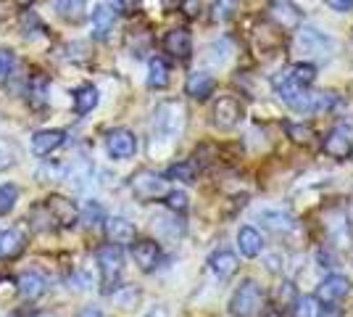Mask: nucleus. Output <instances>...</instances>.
<instances>
[{
    "instance_id": "nucleus-1",
    "label": "nucleus",
    "mask_w": 353,
    "mask_h": 317,
    "mask_svg": "<svg viewBox=\"0 0 353 317\" xmlns=\"http://www.w3.org/2000/svg\"><path fill=\"white\" fill-rule=\"evenodd\" d=\"M264 307V291L256 280L240 283L232 299H230V315L232 317H256Z\"/></svg>"
},
{
    "instance_id": "nucleus-2",
    "label": "nucleus",
    "mask_w": 353,
    "mask_h": 317,
    "mask_svg": "<svg viewBox=\"0 0 353 317\" xmlns=\"http://www.w3.org/2000/svg\"><path fill=\"white\" fill-rule=\"evenodd\" d=\"M185 106L179 104V101H166L156 108V133L159 137H166V140H174V137L182 135V130H185Z\"/></svg>"
},
{
    "instance_id": "nucleus-3",
    "label": "nucleus",
    "mask_w": 353,
    "mask_h": 317,
    "mask_svg": "<svg viewBox=\"0 0 353 317\" xmlns=\"http://www.w3.org/2000/svg\"><path fill=\"white\" fill-rule=\"evenodd\" d=\"M98 267L103 275V294L117 291V283L124 270V254H121V246L117 243H105L98 249Z\"/></svg>"
},
{
    "instance_id": "nucleus-4",
    "label": "nucleus",
    "mask_w": 353,
    "mask_h": 317,
    "mask_svg": "<svg viewBox=\"0 0 353 317\" xmlns=\"http://www.w3.org/2000/svg\"><path fill=\"white\" fill-rule=\"evenodd\" d=\"M130 185H132V193L134 198H140V201H159V198H163L166 193H169V182H166V177H161V175H156V172H150V169H143V172H137L132 180H130Z\"/></svg>"
},
{
    "instance_id": "nucleus-5",
    "label": "nucleus",
    "mask_w": 353,
    "mask_h": 317,
    "mask_svg": "<svg viewBox=\"0 0 353 317\" xmlns=\"http://www.w3.org/2000/svg\"><path fill=\"white\" fill-rule=\"evenodd\" d=\"M43 211L48 214V220L56 227H72L79 222V206L72 198L63 196H48L43 204Z\"/></svg>"
},
{
    "instance_id": "nucleus-6",
    "label": "nucleus",
    "mask_w": 353,
    "mask_h": 317,
    "mask_svg": "<svg viewBox=\"0 0 353 317\" xmlns=\"http://www.w3.org/2000/svg\"><path fill=\"white\" fill-rule=\"evenodd\" d=\"M332 48H335V43L324 32L311 30V27L298 30V50L303 56H309V59H324V56L332 53Z\"/></svg>"
},
{
    "instance_id": "nucleus-7",
    "label": "nucleus",
    "mask_w": 353,
    "mask_h": 317,
    "mask_svg": "<svg viewBox=\"0 0 353 317\" xmlns=\"http://www.w3.org/2000/svg\"><path fill=\"white\" fill-rule=\"evenodd\" d=\"M269 19L285 32H298L301 30V21H303V14L301 8L290 3V0H274L269 6Z\"/></svg>"
},
{
    "instance_id": "nucleus-8",
    "label": "nucleus",
    "mask_w": 353,
    "mask_h": 317,
    "mask_svg": "<svg viewBox=\"0 0 353 317\" xmlns=\"http://www.w3.org/2000/svg\"><path fill=\"white\" fill-rule=\"evenodd\" d=\"M105 148L111 153V159H130L137 151V137H134L132 130H124V127H117L105 135Z\"/></svg>"
},
{
    "instance_id": "nucleus-9",
    "label": "nucleus",
    "mask_w": 353,
    "mask_h": 317,
    "mask_svg": "<svg viewBox=\"0 0 353 317\" xmlns=\"http://www.w3.org/2000/svg\"><path fill=\"white\" fill-rule=\"evenodd\" d=\"M243 119V106L232 95H221L219 101L214 104V124L221 130H232L235 124Z\"/></svg>"
},
{
    "instance_id": "nucleus-10",
    "label": "nucleus",
    "mask_w": 353,
    "mask_h": 317,
    "mask_svg": "<svg viewBox=\"0 0 353 317\" xmlns=\"http://www.w3.org/2000/svg\"><path fill=\"white\" fill-rule=\"evenodd\" d=\"M324 153L330 156V159H348L353 153V137H351V130H345V127H335L330 135L324 137Z\"/></svg>"
},
{
    "instance_id": "nucleus-11",
    "label": "nucleus",
    "mask_w": 353,
    "mask_h": 317,
    "mask_svg": "<svg viewBox=\"0 0 353 317\" xmlns=\"http://www.w3.org/2000/svg\"><path fill=\"white\" fill-rule=\"evenodd\" d=\"M132 259L143 272H153L161 262V249H159V243L148 241V238L132 241Z\"/></svg>"
},
{
    "instance_id": "nucleus-12",
    "label": "nucleus",
    "mask_w": 353,
    "mask_h": 317,
    "mask_svg": "<svg viewBox=\"0 0 353 317\" xmlns=\"http://www.w3.org/2000/svg\"><path fill=\"white\" fill-rule=\"evenodd\" d=\"M351 294V280L345 275H327L322 283H319V302H340Z\"/></svg>"
},
{
    "instance_id": "nucleus-13",
    "label": "nucleus",
    "mask_w": 353,
    "mask_h": 317,
    "mask_svg": "<svg viewBox=\"0 0 353 317\" xmlns=\"http://www.w3.org/2000/svg\"><path fill=\"white\" fill-rule=\"evenodd\" d=\"M48 291V280H45L40 272H24L19 280H16V294L27 302H37Z\"/></svg>"
},
{
    "instance_id": "nucleus-14",
    "label": "nucleus",
    "mask_w": 353,
    "mask_h": 317,
    "mask_svg": "<svg viewBox=\"0 0 353 317\" xmlns=\"http://www.w3.org/2000/svg\"><path fill=\"white\" fill-rule=\"evenodd\" d=\"M163 48H166V53H172L174 59L188 61L192 56V37H190V32H188V30L166 32V37H163Z\"/></svg>"
},
{
    "instance_id": "nucleus-15",
    "label": "nucleus",
    "mask_w": 353,
    "mask_h": 317,
    "mask_svg": "<svg viewBox=\"0 0 353 317\" xmlns=\"http://www.w3.org/2000/svg\"><path fill=\"white\" fill-rule=\"evenodd\" d=\"M66 143V133L63 130H40L32 135V153L34 156H48L56 148H61Z\"/></svg>"
},
{
    "instance_id": "nucleus-16",
    "label": "nucleus",
    "mask_w": 353,
    "mask_h": 317,
    "mask_svg": "<svg viewBox=\"0 0 353 317\" xmlns=\"http://www.w3.org/2000/svg\"><path fill=\"white\" fill-rule=\"evenodd\" d=\"M216 90V79L208 75V72H192L185 82V93L195 98V101H208Z\"/></svg>"
},
{
    "instance_id": "nucleus-17",
    "label": "nucleus",
    "mask_w": 353,
    "mask_h": 317,
    "mask_svg": "<svg viewBox=\"0 0 353 317\" xmlns=\"http://www.w3.org/2000/svg\"><path fill=\"white\" fill-rule=\"evenodd\" d=\"M105 236H108V241L117 243V246H124V243H132L134 236H137V230L134 225L127 220V217H108L105 220Z\"/></svg>"
},
{
    "instance_id": "nucleus-18",
    "label": "nucleus",
    "mask_w": 353,
    "mask_h": 317,
    "mask_svg": "<svg viewBox=\"0 0 353 317\" xmlns=\"http://www.w3.org/2000/svg\"><path fill=\"white\" fill-rule=\"evenodd\" d=\"M237 249H240L243 257L256 259L261 251H264V238H261V233H259L256 227L243 225L240 230H237Z\"/></svg>"
},
{
    "instance_id": "nucleus-19",
    "label": "nucleus",
    "mask_w": 353,
    "mask_h": 317,
    "mask_svg": "<svg viewBox=\"0 0 353 317\" xmlns=\"http://www.w3.org/2000/svg\"><path fill=\"white\" fill-rule=\"evenodd\" d=\"M114 24H117V11H114V6L98 3L95 11H92V32H95V37H98V40H105V37L111 35V30H114Z\"/></svg>"
},
{
    "instance_id": "nucleus-20",
    "label": "nucleus",
    "mask_w": 353,
    "mask_h": 317,
    "mask_svg": "<svg viewBox=\"0 0 353 317\" xmlns=\"http://www.w3.org/2000/svg\"><path fill=\"white\" fill-rule=\"evenodd\" d=\"M27 246V236L19 230V227H8V230H0V259H14L24 251Z\"/></svg>"
},
{
    "instance_id": "nucleus-21",
    "label": "nucleus",
    "mask_w": 353,
    "mask_h": 317,
    "mask_svg": "<svg viewBox=\"0 0 353 317\" xmlns=\"http://www.w3.org/2000/svg\"><path fill=\"white\" fill-rule=\"evenodd\" d=\"M274 79L290 82V85H298V88H309L311 82L316 79V66L314 64H293L290 69L280 72V77H274Z\"/></svg>"
},
{
    "instance_id": "nucleus-22",
    "label": "nucleus",
    "mask_w": 353,
    "mask_h": 317,
    "mask_svg": "<svg viewBox=\"0 0 353 317\" xmlns=\"http://www.w3.org/2000/svg\"><path fill=\"white\" fill-rule=\"evenodd\" d=\"M261 222L274 236H290V233H295V227H298V222H295L288 211H264L261 214Z\"/></svg>"
},
{
    "instance_id": "nucleus-23",
    "label": "nucleus",
    "mask_w": 353,
    "mask_h": 317,
    "mask_svg": "<svg viewBox=\"0 0 353 317\" xmlns=\"http://www.w3.org/2000/svg\"><path fill=\"white\" fill-rule=\"evenodd\" d=\"M208 265H211V270H214V275L216 278H221V280H227V278H232L237 272V267H240V262H237V257L232 254V251H216V254H211V259H208Z\"/></svg>"
},
{
    "instance_id": "nucleus-24",
    "label": "nucleus",
    "mask_w": 353,
    "mask_h": 317,
    "mask_svg": "<svg viewBox=\"0 0 353 317\" xmlns=\"http://www.w3.org/2000/svg\"><path fill=\"white\" fill-rule=\"evenodd\" d=\"M56 14L69 24H79L88 14V0H56Z\"/></svg>"
},
{
    "instance_id": "nucleus-25",
    "label": "nucleus",
    "mask_w": 353,
    "mask_h": 317,
    "mask_svg": "<svg viewBox=\"0 0 353 317\" xmlns=\"http://www.w3.org/2000/svg\"><path fill=\"white\" fill-rule=\"evenodd\" d=\"M95 106H98V90H95L92 85H82V88L74 90V111H77L79 117L90 114Z\"/></svg>"
},
{
    "instance_id": "nucleus-26",
    "label": "nucleus",
    "mask_w": 353,
    "mask_h": 317,
    "mask_svg": "<svg viewBox=\"0 0 353 317\" xmlns=\"http://www.w3.org/2000/svg\"><path fill=\"white\" fill-rule=\"evenodd\" d=\"M169 64L163 59H153L150 61V66H148V88H153V90H163L166 85H169Z\"/></svg>"
},
{
    "instance_id": "nucleus-27",
    "label": "nucleus",
    "mask_w": 353,
    "mask_h": 317,
    "mask_svg": "<svg viewBox=\"0 0 353 317\" xmlns=\"http://www.w3.org/2000/svg\"><path fill=\"white\" fill-rule=\"evenodd\" d=\"M79 220L85 222V227L95 230V227L105 225V211L98 201H88V204H85V209H79Z\"/></svg>"
},
{
    "instance_id": "nucleus-28",
    "label": "nucleus",
    "mask_w": 353,
    "mask_h": 317,
    "mask_svg": "<svg viewBox=\"0 0 353 317\" xmlns=\"http://www.w3.org/2000/svg\"><path fill=\"white\" fill-rule=\"evenodd\" d=\"M322 315V302L316 296H301L295 299L293 317H319Z\"/></svg>"
},
{
    "instance_id": "nucleus-29",
    "label": "nucleus",
    "mask_w": 353,
    "mask_h": 317,
    "mask_svg": "<svg viewBox=\"0 0 353 317\" xmlns=\"http://www.w3.org/2000/svg\"><path fill=\"white\" fill-rule=\"evenodd\" d=\"M19 201V185L14 182H0V214H8Z\"/></svg>"
},
{
    "instance_id": "nucleus-30",
    "label": "nucleus",
    "mask_w": 353,
    "mask_h": 317,
    "mask_svg": "<svg viewBox=\"0 0 353 317\" xmlns=\"http://www.w3.org/2000/svg\"><path fill=\"white\" fill-rule=\"evenodd\" d=\"M237 6H240V0H216L211 6V21H227V19H232Z\"/></svg>"
},
{
    "instance_id": "nucleus-31",
    "label": "nucleus",
    "mask_w": 353,
    "mask_h": 317,
    "mask_svg": "<svg viewBox=\"0 0 353 317\" xmlns=\"http://www.w3.org/2000/svg\"><path fill=\"white\" fill-rule=\"evenodd\" d=\"M163 204H166V209L176 211V214H185V211H188V206H190L188 193H182V191H169V193L163 196Z\"/></svg>"
},
{
    "instance_id": "nucleus-32",
    "label": "nucleus",
    "mask_w": 353,
    "mask_h": 317,
    "mask_svg": "<svg viewBox=\"0 0 353 317\" xmlns=\"http://www.w3.org/2000/svg\"><path fill=\"white\" fill-rule=\"evenodd\" d=\"M114 302L121 307V309H132L134 304L140 302V291L137 288H121V291H114Z\"/></svg>"
},
{
    "instance_id": "nucleus-33",
    "label": "nucleus",
    "mask_w": 353,
    "mask_h": 317,
    "mask_svg": "<svg viewBox=\"0 0 353 317\" xmlns=\"http://www.w3.org/2000/svg\"><path fill=\"white\" fill-rule=\"evenodd\" d=\"M166 180L192 182V180H195V169H192V164H174V166H169V172H166Z\"/></svg>"
},
{
    "instance_id": "nucleus-34",
    "label": "nucleus",
    "mask_w": 353,
    "mask_h": 317,
    "mask_svg": "<svg viewBox=\"0 0 353 317\" xmlns=\"http://www.w3.org/2000/svg\"><path fill=\"white\" fill-rule=\"evenodd\" d=\"M11 69H14V53L8 48H0V85L11 77Z\"/></svg>"
},
{
    "instance_id": "nucleus-35",
    "label": "nucleus",
    "mask_w": 353,
    "mask_h": 317,
    "mask_svg": "<svg viewBox=\"0 0 353 317\" xmlns=\"http://www.w3.org/2000/svg\"><path fill=\"white\" fill-rule=\"evenodd\" d=\"M288 133H290L295 143H309L311 135H314L309 127H298V124H288Z\"/></svg>"
},
{
    "instance_id": "nucleus-36",
    "label": "nucleus",
    "mask_w": 353,
    "mask_h": 317,
    "mask_svg": "<svg viewBox=\"0 0 353 317\" xmlns=\"http://www.w3.org/2000/svg\"><path fill=\"white\" fill-rule=\"evenodd\" d=\"M182 11L188 19H198L201 14V0H182Z\"/></svg>"
},
{
    "instance_id": "nucleus-37",
    "label": "nucleus",
    "mask_w": 353,
    "mask_h": 317,
    "mask_svg": "<svg viewBox=\"0 0 353 317\" xmlns=\"http://www.w3.org/2000/svg\"><path fill=\"white\" fill-rule=\"evenodd\" d=\"M332 11H338V14H348V11H353V0H324Z\"/></svg>"
},
{
    "instance_id": "nucleus-38",
    "label": "nucleus",
    "mask_w": 353,
    "mask_h": 317,
    "mask_svg": "<svg viewBox=\"0 0 353 317\" xmlns=\"http://www.w3.org/2000/svg\"><path fill=\"white\" fill-rule=\"evenodd\" d=\"M77 317H103V312H101V309H95V307H85V309H79V312H77Z\"/></svg>"
},
{
    "instance_id": "nucleus-39",
    "label": "nucleus",
    "mask_w": 353,
    "mask_h": 317,
    "mask_svg": "<svg viewBox=\"0 0 353 317\" xmlns=\"http://www.w3.org/2000/svg\"><path fill=\"white\" fill-rule=\"evenodd\" d=\"M319 317H343V312H340L338 307H322V315Z\"/></svg>"
},
{
    "instance_id": "nucleus-40",
    "label": "nucleus",
    "mask_w": 353,
    "mask_h": 317,
    "mask_svg": "<svg viewBox=\"0 0 353 317\" xmlns=\"http://www.w3.org/2000/svg\"><path fill=\"white\" fill-rule=\"evenodd\" d=\"M145 317H169V312H166L163 307H153V309H150Z\"/></svg>"
},
{
    "instance_id": "nucleus-41",
    "label": "nucleus",
    "mask_w": 353,
    "mask_h": 317,
    "mask_svg": "<svg viewBox=\"0 0 353 317\" xmlns=\"http://www.w3.org/2000/svg\"><path fill=\"white\" fill-rule=\"evenodd\" d=\"M264 317H282V312H277V309H269Z\"/></svg>"
},
{
    "instance_id": "nucleus-42",
    "label": "nucleus",
    "mask_w": 353,
    "mask_h": 317,
    "mask_svg": "<svg viewBox=\"0 0 353 317\" xmlns=\"http://www.w3.org/2000/svg\"><path fill=\"white\" fill-rule=\"evenodd\" d=\"M34 317H56V315H50V312H37Z\"/></svg>"
},
{
    "instance_id": "nucleus-43",
    "label": "nucleus",
    "mask_w": 353,
    "mask_h": 317,
    "mask_svg": "<svg viewBox=\"0 0 353 317\" xmlns=\"http://www.w3.org/2000/svg\"><path fill=\"white\" fill-rule=\"evenodd\" d=\"M119 3H124V6H132L134 0H119Z\"/></svg>"
},
{
    "instance_id": "nucleus-44",
    "label": "nucleus",
    "mask_w": 353,
    "mask_h": 317,
    "mask_svg": "<svg viewBox=\"0 0 353 317\" xmlns=\"http://www.w3.org/2000/svg\"><path fill=\"white\" fill-rule=\"evenodd\" d=\"M6 317H16V315H6Z\"/></svg>"
}]
</instances>
